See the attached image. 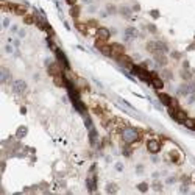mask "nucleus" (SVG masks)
<instances>
[{
  "instance_id": "obj_22",
  "label": "nucleus",
  "mask_w": 195,
  "mask_h": 195,
  "mask_svg": "<svg viewBox=\"0 0 195 195\" xmlns=\"http://www.w3.org/2000/svg\"><path fill=\"white\" fill-rule=\"evenodd\" d=\"M86 183H88V189L94 192L95 190V178L94 176H89V178L86 180Z\"/></svg>"
},
{
  "instance_id": "obj_4",
  "label": "nucleus",
  "mask_w": 195,
  "mask_h": 195,
  "mask_svg": "<svg viewBox=\"0 0 195 195\" xmlns=\"http://www.w3.org/2000/svg\"><path fill=\"white\" fill-rule=\"evenodd\" d=\"M122 55H125V47L122 44H111V58H120Z\"/></svg>"
},
{
  "instance_id": "obj_9",
  "label": "nucleus",
  "mask_w": 195,
  "mask_h": 195,
  "mask_svg": "<svg viewBox=\"0 0 195 195\" xmlns=\"http://www.w3.org/2000/svg\"><path fill=\"white\" fill-rule=\"evenodd\" d=\"M145 49H147L148 53H152V55H155V53H158V52H161L159 41H148L147 45H145Z\"/></svg>"
},
{
  "instance_id": "obj_30",
  "label": "nucleus",
  "mask_w": 195,
  "mask_h": 195,
  "mask_svg": "<svg viewBox=\"0 0 195 195\" xmlns=\"http://www.w3.org/2000/svg\"><path fill=\"white\" fill-rule=\"evenodd\" d=\"M162 75H164L167 80H172V72H170L169 69H164V70H162Z\"/></svg>"
},
{
  "instance_id": "obj_25",
  "label": "nucleus",
  "mask_w": 195,
  "mask_h": 195,
  "mask_svg": "<svg viewBox=\"0 0 195 195\" xmlns=\"http://www.w3.org/2000/svg\"><path fill=\"white\" fill-rule=\"evenodd\" d=\"M70 16L73 17V19H77V17L80 16V6H78V5H75V6L70 8Z\"/></svg>"
},
{
  "instance_id": "obj_34",
  "label": "nucleus",
  "mask_w": 195,
  "mask_h": 195,
  "mask_svg": "<svg viewBox=\"0 0 195 195\" xmlns=\"http://www.w3.org/2000/svg\"><path fill=\"white\" fill-rule=\"evenodd\" d=\"M172 58L173 59H181V53L180 52H172Z\"/></svg>"
},
{
  "instance_id": "obj_2",
  "label": "nucleus",
  "mask_w": 195,
  "mask_h": 195,
  "mask_svg": "<svg viewBox=\"0 0 195 195\" xmlns=\"http://www.w3.org/2000/svg\"><path fill=\"white\" fill-rule=\"evenodd\" d=\"M11 89L16 95H24L27 92V89H28V86H27V83L24 80H16V81H13Z\"/></svg>"
},
{
  "instance_id": "obj_37",
  "label": "nucleus",
  "mask_w": 195,
  "mask_h": 195,
  "mask_svg": "<svg viewBox=\"0 0 195 195\" xmlns=\"http://www.w3.org/2000/svg\"><path fill=\"white\" fill-rule=\"evenodd\" d=\"M123 156H131V148L125 147V148H123Z\"/></svg>"
},
{
  "instance_id": "obj_19",
  "label": "nucleus",
  "mask_w": 195,
  "mask_h": 195,
  "mask_svg": "<svg viewBox=\"0 0 195 195\" xmlns=\"http://www.w3.org/2000/svg\"><path fill=\"white\" fill-rule=\"evenodd\" d=\"M24 24H25V25H33V24H36V17H34V16H30V14H25V16H24Z\"/></svg>"
},
{
  "instance_id": "obj_43",
  "label": "nucleus",
  "mask_w": 195,
  "mask_h": 195,
  "mask_svg": "<svg viewBox=\"0 0 195 195\" xmlns=\"http://www.w3.org/2000/svg\"><path fill=\"white\" fill-rule=\"evenodd\" d=\"M133 10H134V11H139V10H141V6H139V5H134Z\"/></svg>"
},
{
  "instance_id": "obj_41",
  "label": "nucleus",
  "mask_w": 195,
  "mask_h": 195,
  "mask_svg": "<svg viewBox=\"0 0 195 195\" xmlns=\"http://www.w3.org/2000/svg\"><path fill=\"white\" fill-rule=\"evenodd\" d=\"M5 50H6V53H13V47H11V45H6Z\"/></svg>"
},
{
  "instance_id": "obj_26",
  "label": "nucleus",
  "mask_w": 195,
  "mask_h": 195,
  "mask_svg": "<svg viewBox=\"0 0 195 195\" xmlns=\"http://www.w3.org/2000/svg\"><path fill=\"white\" fill-rule=\"evenodd\" d=\"M106 13H108V14H116V13H119V10H117V8H116L114 5H111V3H109V5L106 6Z\"/></svg>"
},
{
  "instance_id": "obj_14",
  "label": "nucleus",
  "mask_w": 195,
  "mask_h": 195,
  "mask_svg": "<svg viewBox=\"0 0 195 195\" xmlns=\"http://www.w3.org/2000/svg\"><path fill=\"white\" fill-rule=\"evenodd\" d=\"M152 86H153L155 89H158V91H161V89L164 88V80L159 78V77H156V75H153V78H152Z\"/></svg>"
},
{
  "instance_id": "obj_11",
  "label": "nucleus",
  "mask_w": 195,
  "mask_h": 195,
  "mask_svg": "<svg viewBox=\"0 0 195 195\" xmlns=\"http://www.w3.org/2000/svg\"><path fill=\"white\" fill-rule=\"evenodd\" d=\"M47 72H49V75H50V77L62 75V72H61V67H59V64H58V62H52L50 66H49V69H47Z\"/></svg>"
},
{
  "instance_id": "obj_44",
  "label": "nucleus",
  "mask_w": 195,
  "mask_h": 195,
  "mask_svg": "<svg viewBox=\"0 0 195 195\" xmlns=\"http://www.w3.org/2000/svg\"><path fill=\"white\" fill-rule=\"evenodd\" d=\"M19 36H21V38H24V36H25V31H24V30H21V31H19Z\"/></svg>"
},
{
  "instance_id": "obj_27",
  "label": "nucleus",
  "mask_w": 195,
  "mask_h": 195,
  "mask_svg": "<svg viewBox=\"0 0 195 195\" xmlns=\"http://www.w3.org/2000/svg\"><path fill=\"white\" fill-rule=\"evenodd\" d=\"M25 134H27V128H25V126H19V129H17L16 136H17V137H24Z\"/></svg>"
},
{
  "instance_id": "obj_28",
  "label": "nucleus",
  "mask_w": 195,
  "mask_h": 195,
  "mask_svg": "<svg viewBox=\"0 0 195 195\" xmlns=\"http://www.w3.org/2000/svg\"><path fill=\"white\" fill-rule=\"evenodd\" d=\"M152 187H153V190H158V192H161V190H162V184H161L159 181H155V183L152 184Z\"/></svg>"
},
{
  "instance_id": "obj_6",
  "label": "nucleus",
  "mask_w": 195,
  "mask_h": 195,
  "mask_svg": "<svg viewBox=\"0 0 195 195\" xmlns=\"http://www.w3.org/2000/svg\"><path fill=\"white\" fill-rule=\"evenodd\" d=\"M169 158H170V161H172L173 164H181L183 159H184L183 153L178 150V148H173V150H170V152H169Z\"/></svg>"
},
{
  "instance_id": "obj_45",
  "label": "nucleus",
  "mask_w": 195,
  "mask_h": 195,
  "mask_svg": "<svg viewBox=\"0 0 195 195\" xmlns=\"http://www.w3.org/2000/svg\"><path fill=\"white\" fill-rule=\"evenodd\" d=\"M83 2H85V3H91V2H92V0H83Z\"/></svg>"
},
{
  "instance_id": "obj_20",
  "label": "nucleus",
  "mask_w": 195,
  "mask_h": 195,
  "mask_svg": "<svg viewBox=\"0 0 195 195\" xmlns=\"http://www.w3.org/2000/svg\"><path fill=\"white\" fill-rule=\"evenodd\" d=\"M105 190H106V193H116V192L119 190V187H117V186H116L114 183H108Z\"/></svg>"
},
{
  "instance_id": "obj_33",
  "label": "nucleus",
  "mask_w": 195,
  "mask_h": 195,
  "mask_svg": "<svg viewBox=\"0 0 195 195\" xmlns=\"http://www.w3.org/2000/svg\"><path fill=\"white\" fill-rule=\"evenodd\" d=\"M136 173H137V175H141V173H144V165H142V164H139V165H136Z\"/></svg>"
},
{
  "instance_id": "obj_29",
  "label": "nucleus",
  "mask_w": 195,
  "mask_h": 195,
  "mask_svg": "<svg viewBox=\"0 0 195 195\" xmlns=\"http://www.w3.org/2000/svg\"><path fill=\"white\" fill-rule=\"evenodd\" d=\"M137 189L141 190V192H147V190H148V184H147V183H141V184L137 186Z\"/></svg>"
},
{
  "instance_id": "obj_24",
  "label": "nucleus",
  "mask_w": 195,
  "mask_h": 195,
  "mask_svg": "<svg viewBox=\"0 0 195 195\" xmlns=\"http://www.w3.org/2000/svg\"><path fill=\"white\" fill-rule=\"evenodd\" d=\"M77 28H78L83 34H88V33H89V25H88V24H77Z\"/></svg>"
},
{
  "instance_id": "obj_46",
  "label": "nucleus",
  "mask_w": 195,
  "mask_h": 195,
  "mask_svg": "<svg viewBox=\"0 0 195 195\" xmlns=\"http://www.w3.org/2000/svg\"><path fill=\"white\" fill-rule=\"evenodd\" d=\"M192 183H193V184H195V175H193V176H192Z\"/></svg>"
},
{
  "instance_id": "obj_5",
  "label": "nucleus",
  "mask_w": 195,
  "mask_h": 195,
  "mask_svg": "<svg viewBox=\"0 0 195 195\" xmlns=\"http://www.w3.org/2000/svg\"><path fill=\"white\" fill-rule=\"evenodd\" d=\"M95 47L105 55V56H111V44H108L106 41H101V39H97L95 41Z\"/></svg>"
},
{
  "instance_id": "obj_39",
  "label": "nucleus",
  "mask_w": 195,
  "mask_h": 195,
  "mask_svg": "<svg viewBox=\"0 0 195 195\" xmlns=\"http://www.w3.org/2000/svg\"><path fill=\"white\" fill-rule=\"evenodd\" d=\"M3 27H5V28H6V27H10V19H8V17L3 19Z\"/></svg>"
},
{
  "instance_id": "obj_23",
  "label": "nucleus",
  "mask_w": 195,
  "mask_h": 195,
  "mask_svg": "<svg viewBox=\"0 0 195 195\" xmlns=\"http://www.w3.org/2000/svg\"><path fill=\"white\" fill-rule=\"evenodd\" d=\"M52 78H53V83H55L58 88H62V86H64V78H62V75H56V77H52Z\"/></svg>"
},
{
  "instance_id": "obj_35",
  "label": "nucleus",
  "mask_w": 195,
  "mask_h": 195,
  "mask_svg": "<svg viewBox=\"0 0 195 195\" xmlns=\"http://www.w3.org/2000/svg\"><path fill=\"white\" fill-rule=\"evenodd\" d=\"M175 181H176V176H169V178L165 180V183H167V184H173Z\"/></svg>"
},
{
  "instance_id": "obj_8",
  "label": "nucleus",
  "mask_w": 195,
  "mask_h": 195,
  "mask_svg": "<svg viewBox=\"0 0 195 195\" xmlns=\"http://www.w3.org/2000/svg\"><path fill=\"white\" fill-rule=\"evenodd\" d=\"M95 34H97V39H101V41H108L109 36H111V30L105 28V27H98L95 30Z\"/></svg>"
},
{
  "instance_id": "obj_31",
  "label": "nucleus",
  "mask_w": 195,
  "mask_h": 195,
  "mask_svg": "<svg viewBox=\"0 0 195 195\" xmlns=\"http://www.w3.org/2000/svg\"><path fill=\"white\" fill-rule=\"evenodd\" d=\"M147 28H148V31H150V33H158V28H156V27H155L153 24H148V25H147Z\"/></svg>"
},
{
  "instance_id": "obj_16",
  "label": "nucleus",
  "mask_w": 195,
  "mask_h": 195,
  "mask_svg": "<svg viewBox=\"0 0 195 195\" xmlns=\"http://www.w3.org/2000/svg\"><path fill=\"white\" fill-rule=\"evenodd\" d=\"M119 13L122 14L125 19H129V17H131V8H129V6H120Z\"/></svg>"
},
{
  "instance_id": "obj_3",
  "label": "nucleus",
  "mask_w": 195,
  "mask_h": 195,
  "mask_svg": "<svg viewBox=\"0 0 195 195\" xmlns=\"http://www.w3.org/2000/svg\"><path fill=\"white\" fill-rule=\"evenodd\" d=\"M145 145H147V150H148V153H152V155L159 153V152H161V148H162L161 142L158 141V139H148Z\"/></svg>"
},
{
  "instance_id": "obj_40",
  "label": "nucleus",
  "mask_w": 195,
  "mask_h": 195,
  "mask_svg": "<svg viewBox=\"0 0 195 195\" xmlns=\"http://www.w3.org/2000/svg\"><path fill=\"white\" fill-rule=\"evenodd\" d=\"M11 31L13 33H17V31H19V27H17V25H11Z\"/></svg>"
},
{
  "instance_id": "obj_21",
  "label": "nucleus",
  "mask_w": 195,
  "mask_h": 195,
  "mask_svg": "<svg viewBox=\"0 0 195 195\" xmlns=\"http://www.w3.org/2000/svg\"><path fill=\"white\" fill-rule=\"evenodd\" d=\"M183 125L186 126V128H189V129H195V119H186L184 122H183Z\"/></svg>"
},
{
  "instance_id": "obj_12",
  "label": "nucleus",
  "mask_w": 195,
  "mask_h": 195,
  "mask_svg": "<svg viewBox=\"0 0 195 195\" xmlns=\"http://www.w3.org/2000/svg\"><path fill=\"white\" fill-rule=\"evenodd\" d=\"M10 10L17 16H25L27 14V6H24V5H10Z\"/></svg>"
},
{
  "instance_id": "obj_10",
  "label": "nucleus",
  "mask_w": 195,
  "mask_h": 195,
  "mask_svg": "<svg viewBox=\"0 0 195 195\" xmlns=\"http://www.w3.org/2000/svg\"><path fill=\"white\" fill-rule=\"evenodd\" d=\"M139 36V31L137 28H134V27H128V28H125V41H133L136 39Z\"/></svg>"
},
{
  "instance_id": "obj_42",
  "label": "nucleus",
  "mask_w": 195,
  "mask_h": 195,
  "mask_svg": "<svg viewBox=\"0 0 195 195\" xmlns=\"http://www.w3.org/2000/svg\"><path fill=\"white\" fill-rule=\"evenodd\" d=\"M88 11H89V13H94V11H95V6H89Z\"/></svg>"
},
{
  "instance_id": "obj_32",
  "label": "nucleus",
  "mask_w": 195,
  "mask_h": 195,
  "mask_svg": "<svg viewBox=\"0 0 195 195\" xmlns=\"http://www.w3.org/2000/svg\"><path fill=\"white\" fill-rule=\"evenodd\" d=\"M181 181H183V184H190V181H192V178H190V176H183V178H181Z\"/></svg>"
},
{
  "instance_id": "obj_15",
  "label": "nucleus",
  "mask_w": 195,
  "mask_h": 195,
  "mask_svg": "<svg viewBox=\"0 0 195 195\" xmlns=\"http://www.w3.org/2000/svg\"><path fill=\"white\" fill-rule=\"evenodd\" d=\"M158 97H159V100H161V103H162V105H165V106H169V105H170V100H172V97H170V95L164 94V92H159V94H158Z\"/></svg>"
},
{
  "instance_id": "obj_7",
  "label": "nucleus",
  "mask_w": 195,
  "mask_h": 195,
  "mask_svg": "<svg viewBox=\"0 0 195 195\" xmlns=\"http://www.w3.org/2000/svg\"><path fill=\"white\" fill-rule=\"evenodd\" d=\"M153 61H155L159 67H165L167 62H169V59H167V56H165V53H162V52L155 53V55H153Z\"/></svg>"
},
{
  "instance_id": "obj_36",
  "label": "nucleus",
  "mask_w": 195,
  "mask_h": 195,
  "mask_svg": "<svg viewBox=\"0 0 195 195\" xmlns=\"http://www.w3.org/2000/svg\"><path fill=\"white\" fill-rule=\"evenodd\" d=\"M116 170L117 172H122L123 170V164L122 162H116Z\"/></svg>"
},
{
  "instance_id": "obj_1",
  "label": "nucleus",
  "mask_w": 195,
  "mask_h": 195,
  "mask_svg": "<svg viewBox=\"0 0 195 195\" xmlns=\"http://www.w3.org/2000/svg\"><path fill=\"white\" fill-rule=\"evenodd\" d=\"M141 131L137 128H133V126H123L120 129V137L122 141L126 144V145H131V144H136L141 141Z\"/></svg>"
},
{
  "instance_id": "obj_17",
  "label": "nucleus",
  "mask_w": 195,
  "mask_h": 195,
  "mask_svg": "<svg viewBox=\"0 0 195 195\" xmlns=\"http://www.w3.org/2000/svg\"><path fill=\"white\" fill-rule=\"evenodd\" d=\"M10 78H11V75H10V72H8V69L2 67V77H0V81H2L3 85H6V83L10 81Z\"/></svg>"
},
{
  "instance_id": "obj_38",
  "label": "nucleus",
  "mask_w": 195,
  "mask_h": 195,
  "mask_svg": "<svg viewBox=\"0 0 195 195\" xmlns=\"http://www.w3.org/2000/svg\"><path fill=\"white\" fill-rule=\"evenodd\" d=\"M66 2H67V5H70V6H75L78 0H66Z\"/></svg>"
},
{
  "instance_id": "obj_13",
  "label": "nucleus",
  "mask_w": 195,
  "mask_h": 195,
  "mask_svg": "<svg viewBox=\"0 0 195 195\" xmlns=\"http://www.w3.org/2000/svg\"><path fill=\"white\" fill-rule=\"evenodd\" d=\"M173 119L176 120V122H180V123H183L186 119H187V113L186 111H183V109H175V116H173Z\"/></svg>"
},
{
  "instance_id": "obj_18",
  "label": "nucleus",
  "mask_w": 195,
  "mask_h": 195,
  "mask_svg": "<svg viewBox=\"0 0 195 195\" xmlns=\"http://www.w3.org/2000/svg\"><path fill=\"white\" fill-rule=\"evenodd\" d=\"M180 75H181V78H183L184 81H192V73H190L189 69H183V70L180 72Z\"/></svg>"
}]
</instances>
